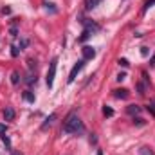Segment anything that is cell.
Masks as SVG:
<instances>
[{
    "label": "cell",
    "instance_id": "cell-14",
    "mask_svg": "<svg viewBox=\"0 0 155 155\" xmlns=\"http://www.w3.org/2000/svg\"><path fill=\"white\" fill-rule=\"evenodd\" d=\"M141 155H153V152L150 148H141Z\"/></svg>",
    "mask_w": 155,
    "mask_h": 155
},
{
    "label": "cell",
    "instance_id": "cell-11",
    "mask_svg": "<svg viewBox=\"0 0 155 155\" xmlns=\"http://www.w3.org/2000/svg\"><path fill=\"white\" fill-rule=\"evenodd\" d=\"M148 110H150V112L155 116V99H152V101L148 103Z\"/></svg>",
    "mask_w": 155,
    "mask_h": 155
},
{
    "label": "cell",
    "instance_id": "cell-2",
    "mask_svg": "<svg viewBox=\"0 0 155 155\" xmlns=\"http://www.w3.org/2000/svg\"><path fill=\"white\" fill-rule=\"evenodd\" d=\"M56 67H58V60L54 58L49 65V71H47V87L52 88V83H54V76H56Z\"/></svg>",
    "mask_w": 155,
    "mask_h": 155
},
{
    "label": "cell",
    "instance_id": "cell-9",
    "mask_svg": "<svg viewBox=\"0 0 155 155\" xmlns=\"http://www.w3.org/2000/svg\"><path fill=\"white\" fill-rule=\"evenodd\" d=\"M139 112H141V108H139L137 105H130V107H128V114L135 116V114H139Z\"/></svg>",
    "mask_w": 155,
    "mask_h": 155
},
{
    "label": "cell",
    "instance_id": "cell-13",
    "mask_svg": "<svg viewBox=\"0 0 155 155\" xmlns=\"http://www.w3.org/2000/svg\"><path fill=\"white\" fill-rule=\"evenodd\" d=\"M24 97H25V99H27V101H31V103H33V101H35V96H33V94H31V92H25V94H24Z\"/></svg>",
    "mask_w": 155,
    "mask_h": 155
},
{
    "label": "cell",
    "instance_id": "cell-12",
    "mask_svg": "<svg viewBox=\"0 0 155 155\" xmlns=\"http://www.w3.org/2000/svg\"><path fill=\"white\" fill-rule=\"evenodd\" d=\"M103 114H105V116H114V110H112V108H108V107H105V108H103Z\"/></svg>",
    "mask_w": 155,
    "mask_h": 155
},
{
    "label": "cell",
    "instance_id": "cell-17",
    "mask_svg": "<svg viewBox=\"0 0 155 155\" xmlns=\"http://www.w3.org/2000/svg\"><path fill=\"white\" fill-rule=\"evenodd\" d=\"M4 132H5V124H0V135H4Z\"/></svg>",
    "mask_w": 155,
    "mask_h": 155
},
{
    "label": "cell",
    "instance_id": "cell-7",
    "mask_svg": "<svg viewBox=\"0 0 155 155\" xmlns=\"http://www.w3.org/2000/svg\"><path fill=\"white\" fill-rule=\"evenodd\" d=\"M99 2L101 0H85V5H87V9H94L99 5Z\"/></svg>",
    "mask_w": 155,
    "mask_h": 155
},
{
    "label": "cell",
    "instance_id": "cell-3",
    "mask_svg": "<svg viewBox=\"0 0 155 155\" xmlns=\"http://www.w3.org/2000/svg\"><path fill=\"white\" fill-rule=\"evenodd\" d=\"M83 67H85V60H81V61H78L76 65L72 67V71H71V74H69V83H72V81L76 79V74L79 72V71H81V69H83Z\"/></svg>",
    "mask_w": 155,
    "mask_h": 155
},
{
    "label": "cell",
    "instance_id": "cell-19",
    "mask_svg": "<svg viewBox=\"0 0 155 155\" xmlns=\"http://www.w3.org/2000/svg\"><path fill=\"white\" fill-rule=\"evenodd\" d=\"M13 155H24V153H20V152H15V153H13Z\"/></svg>",
    "mask_w": 155,
    "mask_h": 155
},
{
    "label": "cell",
    "instance_id": "cell-6",
    "mask_svg": "<svg viewBox=\"0 0 155 155\" xmlns=\"http://www.w3.org/2000/svg\"><path fill=\"white\" fill-rule=\"evenodd\" d=\"M4 117H5V121H13L15 119V110L13 108H5L4 110Z\"/></svg>",
    "mask_w": 155,
    "mask_h": 155
},
{
    "label": "cell",
    "instance_id": "cell-15",
    "mask_svg": "<svg viewBox=\"0 0 155 155\" xmlns=\"http://www.w3.org/2000/svg\"><path fill=\"white\" fill-rule=\"evenodd\" d=\"M11 81H13V85L18 83V72H13V74H11Z\"/></svg>",
    "mask_w": 155,
    "mask_h": 155
},
{
    "label": "cell",
    "instance_id": "cell-1",
    "mask_svg": "<svg viewBox=\"0 0 155 155\" xmlns=\"http://www.w3.org/2000/svg\"><path fill=\"white\" fill-rule=\"evenodd\" d=\"M83 130H85V126H83L81 119L78 117L76 112H71L65 119V123H63V132L65 134H78V132H83Z\"/></svg>",
    "mask_w": 155,
    "mask_h": 155
},
{
    "label": "cell",
    "instance_id": "cell-8",
    "mask_svg": "<svg viewBox=\"0 0 155 155\" xmlns=\"http://www.w3.org/2000/svg\"><path fill=\"white\" fill-rule=\"evenodd\" d=\"M116 97H119V99H126V97H128V90H124V88L116 90Z\"/></svg>",
    "mask_w": 155,
    "mask_h": 155
},
{
    "label": "cell",
    "instance_id": "cell-5",
    "mask_svg": "<svg viewBox=\"0 0 155 155\" xmlns=\"http://www.w3.org/2000/svg\"><path fill=\"white\" fill-rule=\"evenodd\" d=\"M56 114H51V116L47 117V119H45V123H43V124H41V128H43V130H45V128H47V126H51V124H52V123H54V121H56Z\"/></svg>",
    "mask_w": 155,
    "mask_h": 155
},
{
    "label": "cell",
    "instance_id": "cell-10",
    "mask_svg": "<svg viewBox=\"0 0 155 155\" xmlns=\"http://www.w3.org/2000/svg\"><path fill=\"white\" fill-rule=\"evenodd\" d=\"M153 4H155V0H146V2H144V5H143V13H146Z\"/></svg>",
    "mask_w": 155,
    "mask_h": 155
},
{
    "label": "cell",
    "instance_id": "cell-18",
    "mask_svg": "<svg viewBox=\"0 0 155 155\" xmlns=\"http://www.w3.org/2000/svg\"><path fill=\"white\" fill-rule=\"evenodd\" d=\"M152 65H155V56L152 58Z\"/></svg>",
    "mask_w": 155,
    "mask_h": 155
},
{
    "label": "cell",
    "instance_id": "cell-16",
    "mask_svg": "<svg viewBox=\"0 0 155 155\" xmlns=\"http://www.w3.org/2000/svg\"><path fill=\"white\" fill-rule=\"evenodd\" d=\"M119 65H123V67H128V60L121 58V60H119Z\"/></svg>",
    "mask_w": 155,
    "mask_h": 155
},
{
    "label": "cell",
    "instance_id": "cell-4",
    "mask_svg": "<svg viewBox=\"0 0 155 155\" xmlns=\"http://www.w3.org/2000/svg\"><path fill=\"white\" fill-rule=\"evenodd\" d=\"M81 52H83V58H85V60H92V58L96 56V51H94L92 47H88V45H85V47L81 49Z\"/></svg>",
    "mask_w": 155,
    "mask_h": 155
}]
</instances>
